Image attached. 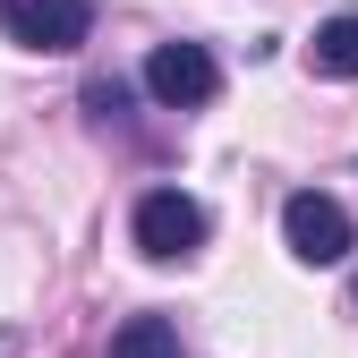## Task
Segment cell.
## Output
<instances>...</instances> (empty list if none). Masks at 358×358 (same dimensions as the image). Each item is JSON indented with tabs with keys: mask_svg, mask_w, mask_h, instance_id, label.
<instances>
[{
	"mask_svg": "<svg viewBox=\"0 0 358 358\" xmlns=\"http://www.w3.org/2000/svg\"><path fill=\"white\" fill-rule=\"evenodd\" d=\"M128 231H137V248H145L154 264H179V256L205 248V205H196L188 188H145Z\"/></svg>",
	"mask_w": 358,
	"mask_h": 358,
	"instance_id": "1",
	"label": "cell"
},
{
	"mask_svg": "<svg viewBox=\"0 0 358 358\" xmlns=\"http://www.w3.org/2000/svg\"><path fill=\"white\" fill-rule=\"evenodd\" d=\"M282 239H290V256H299V264H341V256L358 248V222L341 213V196L299 188V196L282 205Z\"/></svg>",
	"mask_w": 358,
	"mask_h": 358,
	"instance_id": "2",
	"label": "cell"
},
{
	"mask_svg": "<svg viewBox=\"0 0 358 358\" xmlns=\"http://www.w3.org/2000/svg\"><path fill=\"white\" fill-rule=\"evenodd\" d=\"M145 94L162 111H205L222 94V69L205 43H154V60H145Z\"/></svg>",
	"mask_w": 358,
	"mask_h": 358,
	"instance_id": "3",
	"label": "cell"
},
{
	"mask_svg": "<svg viewBox=\"0 0 358 358\" xmlns=\"http://www.w3.org/2000/svg\"><path fill=\"white\" fill-rule=\"evenodd\" d=\"M0 26L26 52H77L94 34V0H0Z\"/></svg>",
	"mask_w": 358,
	"mask_h": 358,
	"instance_id": "4",
	"label": "cell"
},
{
	"mask_svg": "<svg viewBox=\"0 0 358 358\" xmlns=\"http://www.w3.org/2000/svg\"><path fill=\"white\" fill-rule=\"evenodd\" d=\"M307 69H316V77H358V9H341V17L316 26V43H307Z\"/></svg>",
	"mask_w": 358,
	"mask_h": 358,
	"instance_id": "5",
	"label": "cell"
},
{
	"mask_svg": "<svg viewBox=\"0 0 358 358\" xmlns=\"http://www.w3.org/2000/svg\"><path fill=\"white\" fill-rule=\"evenodd\" d=\"M111 358H188V350H179V324H162V316H128V324L111 333Z\"/></svg>",
	"mask_w": 358,
	"mask_h": 358,
	"instance_id": "6",
	"label": "cell"
},
{
	"mask_svg": "<svg viewBox=\"0 0 358 358\" xmlns=\"http://www.w3.org/2000/svg\"><path fill=\"white\" fill-rule=\"evenodd\" d=\"M85 111H94V120H120L128 111V85L120 77H94V85H85Z\"/></svg>",
	"mask_w": 358,
	"mask_h": 358,
	"instance_id": "7",
	"label": "cell"
}]
</instances>
